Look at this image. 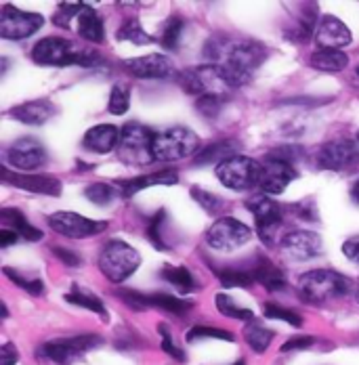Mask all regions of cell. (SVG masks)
I'll use <instances>...</instances> for the list:
<instances>
[{"label":"cell","mask_w":359,"mask_h":365,"mask_svg":"<svg viewBox=\"0 0 359 365\" xmlns=\"http://www.w3.org/2000/svg\"><path fill=\"white\" fill-rule=\"evenodd\" d=\"M204 55L223 68L233 88H240L251 82L254 72L265 63L269 51L258 40L215 34L206 42Z\"/></svg>","instance_id":"obj_1"},{"label":"cell","mask_w":359,"mask_h":365,"mask_svg":"<svg viewBox=\"0 0 359 365\" xmlns=\"http://www.w3.org/2000/svg\"><path fill=\"white\" fill-rule=\"evenodd\" d=\"M30 57L38 66H49V68H68V66L97 68L106 63V57L93 46L76 44L61 36H46L38 40L32 46Z\"/></svg>","instance_id":"obj_2"},{"label":"cell","mask_w":359,"mask_h":365,"mask_svg":"<svg viewBox=\"0 0 359 365\" xmlns=\"http://www.w3.org/2000/svg\"><path fill=\"white\" fill-rule=\"evenodd\" d=\"M298 298L307 304H325L351 292V282L332 269H313L298 277Z\"/></svg>","instance_id":"obj_3"},{"label":"cell","mask_w":359,"mask_h":365,"mask_svg":"<svg viewBox=\"0 0 359 365\" xmlns=\"http://www.w3.org/2000/svg\"><path fill=\"white\" fill-rule=\"evenodd\" d=\"M101 344H103V338L99 334H78L70 338H55L38 346L36 357L40 364L74 365L86 353L99 349Z\"/></svg>","instance_id":"obj_4"},{"label":"cell","mask_w":359,"mask_h":365,"mask_svg":"<svg viewBox=\"0 0 359 365\" xmlns=\"http://www.w3.org/2000/svg\"><path fill=\"white\" fill-rule=\"evenodd\" d=\"M181 88L189 95L200 97H221V99H229L231 93L236 91L227 76L223 72V68L218 63H204V66H193L187 68L179 76Z\"/></svg>","instance_id":"obj_5"},{"label":"cell","mask_w":359,"mask_h":365,"mask_svg":"<svg viewBox=\"0 0 359 365\" xmlns=\"http://www.w3.org/2000/svg\"><path fill=\"white\" fill-rule=\"evenodd\" d=\"M141 267V255L124 240H109L99 252V269L113 284H122Z\"/></svg>","instance_id":"obj_6"},{"label":"cell","mask_w":359,"mask_h":365,"mask_svg":"<svg viewBox=\"0 0 359 365\" xmlns=\"http://www.w3.org/2000/svg\"><path fill=\"white\" fill-rule=\"evenodd\" d=\"M153 139L156 133L139 122H128L122 126L118 158L128 166H147L156 162L153 158Z\"/></svg>","instance_id":"obj_7"},{"label":"cell","mask_w":359,"mask_h":365,"mask_svg":"<svg viewBox=\"0 0 359 365\" xmlns=\"http://www.w3.org/2000/svg\"><path fill=\"white\" fill-rule=\"evenodd\" d=\"M246 208L254 217L256 235L261 237V242L267 246H273L278 240V233L284 225V219H286V208H282L271 195H265V193H256V195L248 197Z\"/></svg>","instance_id":"obj_8"},{"label":"cell","mask_w":359,"mask_h":365,"mask_svg":"<svg viewBox=\"0 0 359 365\" xmlns=\"http://www.w3.org/2000/svg\"><path fill=\"white\" fill-rule=\"evenodd\" d=\"M200 149L198 135L187 126H171L156 133L153 139V158L156 162H179L193 155Z\"/></svg>","instance_id":"obj_9"},{"label":"cell","mask_w":359,"mask_h":365,"mask_svg":"<svg viewBox=\"0 0 359 365\" xmlns=\"http://www.w3.org/2000/svg\"><path fill=\"white\" fill-rule=\"evenodd\" d=\"M215 173L223 187L233 189V191H248L252 187H258L261 162L238 153V155L221 162L215 168Z\"/></svg>","instance_id":"obj_10"},{"label":"cell","mask_w":359,"mask_h":365,"mask_svg":"<svg viewBox=\"0 0 359 365\" xmlns=\"http://www.w3.org/2000/svg\"><path fill=\"white\" fill-rule=\"evenodd\" d=\"M252 240V229L233 217H221L206 231V244L216 252H233Z\"/></svg>","instance_id":"obj_11"},{"label":"cell","mask_w":359,"mask_h":365,"mask_svg":"<svg viewBox=\"0 0 359 365\" xmlns=\"http://www.w3.org/2000/svg\"><path fill=\"white\" fill-rule=\"evenodd\" d=\"M116 296L128 304L131 309L135 311H145V309H158V311H164V313H171V315H187L191 309H193V302L191 300H185L179 296H173V294L166 292H156V294H143L135 292V290H118Z\"/></svg>","instance_id":"obj_12"},{"label":"cell","mask_w":359,"mask_h":365,"mask_svg":"<svg viewBox=\"0 0 359 365\" xmlns=\"http://www.w3.org/2000/svg\"><path fill=\"white\" fill-rule=\"evenodd\" d=\"M313 164L320 170H349L359 164V145L351 139H336L318 147Z\"/></svg>","instance_id":"obj_13"},{"label":"cell","mask_w":359,"mask_h":365,"mask_svg":"<svg viewBox=\"0 0 359 365\" xmlns=\"http://www.w3.org/2000/svg\"><path fill=\"white\" fill-rule=\"evenodd\" d=\"M44 26V17L40 13H28L4 4L0 11V38L4 40H26L34 36Z\"/></svg>","instance_id":"obj_14"},{"label":"cell","mask_w":359,"mask_h":365,"mask_svg":"<svg viewBox=\"0 0 359 365\" xmlns=\"http://www.w3.org/2000/svg\"><path fill=\"white\" fill-rule=\"evenodd\" d=\"M49 225L55 233L70 237V240H86V237H95L99 233H103L109 227L108 220H95L76 212H53L49 217Z\"/></svg>","instance_id":"obj_15"},{"label":"cell","mask_w":359,"mask_h":365,"mask_svg":"<svg viewBox=\"0 0 359 365\" xmlns=\"http://www.w3.org/2000/svg\"><path fill=\"white\" fill-rule=\"evenodd\" d=\"M46 164V149L34 137H21L13 141L4 151V166H13L15 170L32 173Z\"/></svg>","instance_id":"obj_16"},{"label":"cell","mask_w":359,"mask_h":365,"mask_svg":"<svg viewBox=\"0 0 359 365\" xmlns=\"http://www.w3.org/2000/svg\"><path fill=\"white\" fill-rule=\"evenodd\" d=\"M282 255L294 262H307L323 252V242L320 233L309 229H294L280 240Z\"/></svg>","instance_id":"obj_17"},{"label":"cell","mask_w":359,"mask_h":365,"mask_svg":"<svg viewBox=\"0 0 359 365\" xmlns=\"http://www.w3.org/2000/svg\"><path fill=\"white\" fill-rule=\"evenodd\" d=\"M298 177L296 168L288 164L284 160L265 155L261 160V179H258V189L265 195H280L286 191L290 182Z\"/></svg>","instance_id":"obj_18"},{"label":"cell","mask_w":359,"mask_h":365,"mask_svg":"<svg viewBox=\"0 0 359 365\" xmlns=\"http://www.w3.org/2000/svg\"><path fill=\"white\" fill-rule=\"evenodd\" d=\"M122 68L131 76L139 78V80H164L175 76V66L173 61L162 55V53H153V55H143V57H133V59H124Z\"/></svg>","instance_id":"obj_19"},{"label":"cell","mask_w":359,"mask_h":365,"mask_svg":"<svg viewBox=\"0 0 359 365\" xmlns=\"http://www.w3.org/2000/svg\"><path fill=\"white\" fill-rule=\"evenodd\" d=\"M2 182L24 189L28 193L53 195V197H59L64 189L61 181L53 175H17V173H11L9 166H2Z\"/></svg>","instance_id":"obj_20"},{"label":"cell","mask_w":359,"mask_h":365,"mask_svg":"<svg viewBox=\"0 0 359 365\" xmlns=\"http://www.w3.org/2000/svg\"><path fill=\"white\" fill-rule=\"evenodd\" d=\"M313 40H315V44L320 48H338V51H343L345 46H349L353 42V36H351V30L345 26V21H340L334 15H323L320 24H318Z\"/></svg>","instance_id":"obj_21"},{"label":"cell","mask_w":359,"mask_h":365,"mask_svg":"<svg viewBox=\"0 0 359 365\" xmlns=\"http://www.w3.org/2000/svg\"><path fill=\"white\" fill-rule=\"evenodd\" d=\"M120 135H122V128H118L113 124H97V126H91L84 133L82 147L86 151H91V153L106 155V153H111L113 149H118Z\"/></svg>","instance_id":"obj_22"},{"label":"cell","mask_w":359,"mask_h":365,"mask_svg":"<svg viewBox=\"0 0 359 365\" xmlns=\"http://www.w3.org/2000/svg\"><path fill=\"white\" fill-rule=\"evenodd\" d=\"M248 271H251L254 284H261L269 292H280V290L286 288V275H284V271L275 262H271L267 256H256V260L251 262Z\"/></svg>","instance_id":"obj_23"},{"label":"cell","mask_w":359,"mask_h":365,"mask_svg":"<svg viewBox=\"0 0 359 365\" xmlns=\"http://www.w3.org/2000/svg\"><path fill=\"white\" fill-rule=\"evenodd\" d=\"M179 181V175L175 170H160V173H151V175H141V177H133V179H120L116 181V189L120 191V195L124 200L137 195L139 191L156 187V185H175Z\"/></svg>","instance_id":"obj_24"},{"label":"cell","mask_w":359,"mask_h":365,"mask_svg":"<svg viewBox=\"0 0 359 365\" xmlns=\"http://www.w3.org/2000/svg\"><path fill=\"white\" fill-rule=\"evenodd\" d=\"M76 34L89 44H103L106 42V28L103 19L91 4H82L80 13L76 15Z\"/></svg>","instance_id":"obj_25"},{"label":"cell","mask_w":359,"mask_h":365,"mask_svg":"<svg viewBox=\"0 0 359 365\" xmlns=\"http://www.w3.org/2000/svg\"><path fill=\"white\" fill-rule=\"evenodd\" d=\"M9 115L21 124H28V126H42L55 115V106L49 99H34V101H26L21 106H15L9 111Z\"/></svg>","instance_id":"obj_26"},{"label":"cell","mask_w":359,"mask_h":365,"mask_svg":"<svg viewBox=\"0 0 359 365\" xmlns=\"http://www.w3.org/2000/svg\"><path fill=\"white\" fill-rule=\"evenodd\" d=\"M240 151V143L233 141V139H221V141H213L206 147H202L196 158H193V166H206V164H213L216 162V166L233 155H238Z\"/></svg>","instance_id":"obj_27"},{"label":"cell","mask_w":359,"mask_h":365,"mask_svg":"<svg viewBox=\"0 0 359 365\" xmlns=\"http://www.w3.org/2000/svg\"><path fill=\"white\" fill-rule=\"evenodd\" d=\"M0 222H2L4 229L15 231L26 242H40L44 237V233L36 227H32L19 208H2L0 210Z\"/></svg>","instance_id":"obj_28"},{"label":"cell","mask_w":359,"mask_h":365,"mask_svg":"<svg viewBox=\"0 0 359 365\" xmlns=\"http://www.w3.org/2000/svg\"><path fill=\"white\" fill-rule=\"evenodd\" d=\"M318 11L315 9H303L300 15L284 28V36L288 40H292L294 44H303L307 42L311 36H315V30H318Z\"/></svg>","instance_id":"obj_29"},{"label":"cell","mask_w":359,"mask_h":365,"mask_svg":"<svg viewBox=\"0 0 359 365\" xmlns=\"http://www.w3.org/2000/svg\"><path fill=\"white\" fill-rule=\"evenodd\" d=\"M309 66L318 72L338 73L347 70L349 66V57L345 51L338 48H318L311 57H309Z\"/></svg>","instance_id":"obj_30"},{"label":"cell","mask_w":359,"mask_h":365,"mask_svg":"<svg viewBox=\"0 0 359 365\" xmlns=\"http://www.w3.org/2000/svg\"><path fill=\"white\" fill-rule=\"evenodd\" d=\"M160 277L168 282L179 294H189L196 290V277L187 267H175V264H164L160 269Z\"/></svg>","instance_id":"obj_31"},{"label":"cell","mask_w":359,"mask_h":365,"mask_svg":"<svg viewBox=\"0 0 359 365\" xmlns=\"http://www.w3.org/2000/svg\"><path fill=\"white\" fill-rule=\"evenodd\" d=\"M66 300H68L70 304L82 307V309H86V311H93V313L101 315V319H103V322H108V309H106L103 300H101L97 294H93V292H89V290H84V288H80L78 284H74L72 290L66 294Z\"/></svg>","instance_id":"obj_32"},{"label":"cell","mask_w":359,"mask_h":365,"mask_svg":"<svg viewBox=\"0 0 359 365\" xmlns=\"http://www.w3.org/2000/svg\"><path fill=\"white\" fill-rule=\"evenodd\" d=\"M166 222H168V215H166V210H164V208H160V210L149 219V222H147V229H145L147 240H149V242H151V246H153L156 250H160V252H168V250H173V248H171V244L164 240Z\"/></svg>","instance_id":"obj_33"},{"label":"cell","mask_w":359,"mask_h":365,"mask_svg":"<svg viewBox=\"0 0 359 365\" xmlns=\"http://www.w3.org/2000/svg\"><path fill=\"white\" fill-rule=\"evenodd\" d=\"M242 336H244V340H246V344L251 346L254 353H265L267 349H269V344L273 342V338H275V331L269 328H265V326H261V324H256L254 319L246 324V328L242 331Z\"/></svg>","instance_id":"obj_34"},{"label":"cell","mask_w":359,"mask_h":365,"mask_svg":"<svg viewBox=\"0 0 359 365\" xmlns=\"http://www.w3.org/2000/svg\"><path fill=\"white\" fill-rule=\"evenodd\" d=\"M216 277L225 288H251L254 284L248 267H223L216 269Z\"/></svg>","instance_id":"obj_35"},{"label":"cell","mask_w":359,"mask_h":365,"mask_svg":"<svg viewBox=\"0 0 359 365\" xmlns=\"http://www.w3.org/2000/svg\"><path fill=\"white\" fill-rule=\"evenodd\" d=\"M215 307L223 317H229V319H238V322H252L254 319V313H252L251 309L240 307L229 294H216Z\"/></svg>","instance_id":"obj_36"},{"label":"cell","mask_w":359,"mask_h":365,"mask_svg":"<svg viewBox=\"0 0 359 365\" xmlns=\"http://www.w3.org/2000/svg\"><path fill=\"white\" fill-rule=\"evenodd\" d=\"M118 40H126V42H133V44H151L153 36L147 34L143 30V26L139 24L137 17H128L124 19V24L120 26V30L116 32Z\"/></svg>","instance_id":"obj_37"},{"label":"cell","mask_w":359,"mask_h":365,"mask_svg":"<svg viewBox=\"0 0 359 365\" xmlns=\"http://www.w3.org/2000/svg\"><path fill=\"white\" fill-rule=\"evenodd\" d=\"M118 195L120 191L116 189V185H109V182H91L84 187V197L93 202L95 206H109Z\"/></svg>","instance_id":"obj_38"},{"label":"cell","mask_w":359,"mask_h":365,"mask_svg":"<svg viewBox=\"0 0 359 365\" xmlns=\"http://www.w3.org/2000/svg\"><path fill=\"white\" fill-rule=\"evenodd\" d=\"M185 30V19L181 15H171L162 28V34H160V42L166 51H177L181 42V34Z\"/></svg>","instance_id":"obj_39"},{"label":"cell","mask_w":359,"mask_h":365,"mask_svg":"<svg viewBox=\"0 0 359 365\" xmlns=\"http://www.w3.org/2000/svg\"><path fill=\"white\" fill-rule=\"evenodd\" d=\"M131 108V86L126 82H118L111 86L108 111L111 115H124Z\"/></svg>","instance_id":"obj_40"},{"label":"cell","mask_w":359,"mask_h":365,"mask_svg":"<svg viewBox=\"0 0 359 365\" xmlns=\"http://www.w3.org/2000/svg\"><path fill=\"white\" fill-rule=\"evenodd\" d=\"M263 315H265L267 319L284 322V324L292 326V328H300V326H303V317H300L296 311L286 309V307H280V304H275V302H267V304L263 307Z\"/></svg>","instance_id":"obj_41"},{"label":"cell","mask_w":359,"mask_h":365,"mask_svg":"<svg viewBox=\"0 0 359 365\" xmlns=\"http://www.w3.org/2000/svg\"><path fill=\"white\" fill-rule=\"evenodd\" d=\"M4 275L15 284V286H19L21 290H26L28 294H32V296H40V294L44 292V284H42V279L40 277H32V275H24V273H19V271H15V269H4Z\"/></svg>","instance_id":"obj_42"},{"label":"cell","mask_w":359,"mask_h":365,"mask_svg":"<svg viewBox=\"0 0 359 365\" xmlns=\"http://www.w3.org/2000/svg\"><path fill=\"white\" fill-rule=\"evenodd\" d=\"M286 212H290L292 217H296V219L303 220V222H318L320 220L315 197H307V200H300L296 204H290L286 208Z\"/></svg>","instance_id":"obj_43"},{"label":"cell","mask_w":359,"mask_h":365,"mask_svg":"<svg viewBox=\"0 0 359 365\" xmlns=\"http://www.w3.org/2000/svg\"><path fill=\"white\" fill-rule=\"evenodd\" d=\"M206 338H215V340H227L231 342L236 336L227 329L213 328V326H193L187 331V342H196V340H206Z\"/></svg>","instance_id":"obj_44"},{"label":"cell","mask_w":359,"mask_h":365,"mask_svg":"<svg viewBox=\"0 0 359 365\" xmlns=\"http://www.w3.org/2000/svg\"><path fill=\"white\" fill-rule=\"evenodd\" d=\"M189 193H191V197H193L206 212H211V215H215V212H218V210L223 208V200H221L216 193L208 191V189H202V187L193 185V187L189 189Z\"/></svg>","instance_id":"obj_45"},{"label":"cell","mask_w":359,"mask_h":365,"mask_svg":"<svg viewBox=\"0 0 359 365\" xmlns=\"http://www.w3.org/2000/svg\"><path fill=\"white\" fill-rule=\"evenodd\" d=\"M158 331H160V338H162V351H164L171 359H175V361H179V364H185V353L175 344V340H173V336H171V331H168V326H166V324H160V326H158Z\"/></svg>","instance_id":"obj_46"},{"label":"cell","mask_w":359,"mask_h":365,"mask_svg":"<svg viewBox=\"0 0 359 365\" xmlns=\"http://www.w3.org/2000/svg\"><path fill=\"white\" fill-rule=\"evenodd\" d=\"M80 9H82L80 2H76V4H59L57 13L53 15V24L64 28V30L72 28V21L76 19V15L80 13Z\"/></svg>","instance_id":"obj_47"},{"label":"cell","mask_w":359,"mask_h":365,"mask_svg":"<svg viewBox=\"0 0 359 365\" xmlns=\"http://www.w3.org/2000/svg\"><path fill=\"white\" fill-rule=\"evenodd\" d=\"M225 101L227 99H221V97H200L196 101V110L204 118H216L221 113V108L225 106Z\"/></svg>","instance_id":"obj_48"},{"label":"cell","mask_w":359,"mask_h":365,"mask_svg":"<svg viewBox=\"0 0 359 365\" xmlns=\"http://www.w3.org/2000/svg\"><path fill=\"white\" fill-rule=\"evenodd\" d=\"M315 344L313 336H294L286 340V344L282 346V353H290V351H307Z\"/></svg>","instance_id":"obj_49"},{"label":"cell","mask_w":359,"mask_h":365,"mask_svg":"<svg viewBox=\"0 0 359 365\" xmlns=\"http://www.w3.org/2000/svg\"><path fill=\"white\" fill-rule=\"evenodd\" d=\"M53 255L57 256L64 264H68V267H80L82 264V258L76 255L74 250H68V248H53Z\"/></svg>","instance_id":"obj_50"},{"label":"cell","mask_w":359,"mask_h":365,"mask_svg":"<svg viewBox=\"0 0 359 365\" xmlns=\"http://www.w3.org/2000/svg\"><path fill=\"white\" fill-rule=\"evenodd\" d=\"M0 361H2V365L19 364V351L11 342H4L2 351H0Z\"/></svg>","instance_id":"obj_51"},{"label":"cell","mask_w":359,"mask_h":365,"mask_svg":"<svg viewBox=\"0 0 359 365\" xmlns=\"http://www.w3.org/2000/svg\"><path fill=\"white\" fill-rule=\"evenodd\" d=\"M343 255L347 256V258H351V260H355V262H359V235L349 237L343 244Z\"/></svg>","instance_id":"obj_52"},{"label":"cell","mask_w":359,"mask_h":365,"mask_svg":"<svg viewBox=\"0 0 359 365\" xmlns=\"http://www.w3.org/2000/svg\"><path fill=\"white\" fill-rule=\"evenodd\" d=\"M19 240H21V237H19L15 231H11V229H4V227L0 229V246H2V248H9V246L17 244Z\"/></svg>","instance_id":"obj_53"},{"label":"cell","mask_w":359,"mask_h":365,"mask_svg":"<svg viewBox=\"0 0 359 365\" xmlns=\"http://www.w3.org/2000/svg\"><path fill=\"white\" fill-rule=\"evenodd\" d=\"M351 200L359 206V181L353 182V187H351Z\"/></svg>","instance_id":"obj_54"},{"label":"cell","mask_w":359,"mask_h":365,"mask_svg":"<svg viewBox=\"0 0 359 365\" xmlns=\"http://www.w3.org/2000/svg\"><path fill=\"white\" fill-rule=\"evenodd\" d=\"M351 84H353L355 88H359V63L353 68V73H351Z\"/></svg>","instance_id":"obj_55"},{"label":"cell","mask_w":359,"mask_h":365,"mask_svg":"<svg viewBox=\"0 0 359 365\" xmlns=\"http://www.w3.org/2000/svg\"><path fill=\"white\" fill-rule=\"evenodd\" d=\"M233 365H246V364H244V361H236V364H233Z\"/></svg>","instance_id":"obj_56"},{"label":"cell","mask_w":359,"mask_h":365,"mask_svg":"<svg viewBox=\"0 0 359 365\" xmlns=\"http://www.w3.org/2000/svg\"><path fill=\"white\" fill-rule=\"evenodd\" d=\"M355 298H358V302H359V288H358V292H355Z\"/></svg>","instance_id":"obj_57"},{"label":"cell","mask_w":359,"mask_h":365,"mask_svg":"<svg viewBox=\"0 0 359 365\" xmlns=\"http://www.w3.org/2000/svg\"><path fill=\"white\" fill-rule=\"evenodd\" d=\"M358 143H359V130H358Z\"/></svg>","instance_id":"obj_58"}]
</instances>
